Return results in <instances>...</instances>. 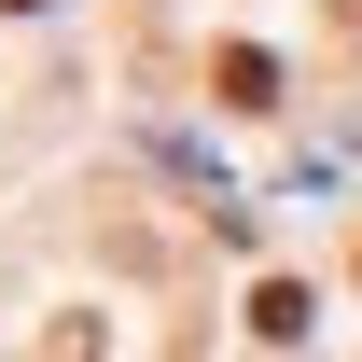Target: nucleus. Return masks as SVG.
<instances>
[{"label": "nucleus", "mask_w": 362, "mask_h": 362, "mask_svg": "<svg viewBox=\"0 0 362 362\" xmlns=\"http://www.w3.org/2000/svg\"><path fill=\"white\" fill-rule=\"evenodd\" d=\"M209 84H223L237 112H265V98H279V56H265V42H223V70H209Z\"/></svg>", "instance_id": "1"}, {"label": "nucleus", "mask_w": 362, "mask_h": 362, "mask_svg": "<svg viewBox=\"0 0 362 362\" xmlns=\"http://www.w3.org/2000/svg\"><path fill=\"white\" fill-rule=\"evenodd\" d=\"M251 334L293 349V334H307V279H265V293H251Z\"/></svg>", "instance_id": "2"}, {"label": "nucleus", "mask_w": 362, "mask_h": 362, "mask_svg": "<svg viewBox=\"0 0 362 362\" xmlns=\"http://www.w3.org/2000/svg\"><path fill=\"white\" fill-rule=\"evenodd\" d=\"M334 28H349V42H362V0H334Z\"/></svg>", "instance_id": "3"}, {"label": "nucleus", "mask_w": 362, "mask_h": 362, "mask_svg": "<svg viewBox=\"0 0 362 362\" xmlns=\"http://www.w3.org/2000/svg\"><path fill=\"white\" fill-rule=\"evenodd\" d=\"M0 14H42V0H0Z\"/></svg>", "instance_id": "4"}]
</instances>
